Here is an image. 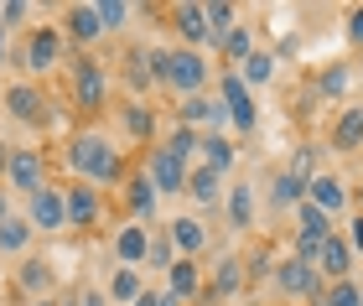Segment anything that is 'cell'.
<instances>
[{
    "label": "cell",
    "instance_id": "cell-6",
    "mask_svg": "<svg viewBox=\"0 0 363 306\" xmlns=\"http://www.w3.org/2000/svg\"><path fill=\"white\" fill-rule=\"evenodd\" d=\"M218 104L228 109V130L234 135H255L259 130V104H255V94L244 89V78L234 68L218 73Z\"/></svg>",
    "mask_w": 363,
    "mask_h": 306
},
{
    "label": "cell",
    "instance_id": "cell-39",
    "mask_svg": "<svg viewBox=\"0 0 363 306\" xmlns=\"http://www.w3.org/2000/svg\"><path fill=\"white\" fill-rule=\"evenodd\" d=\"M291 176H301V182H311V176L322 171V151L317 146H296V156H291V166H286Z\"/></svg>",
    "mask_w": 363,
    "mask_h": 306
},
{
    "label": "cell",
    "instance_id": "cell-32",
    "mask_svg": "<svg viewBox=\"0 0 363 306\" xmlns=\"http://www.w3.org/2000/svg\"><path fill=\"white\" fill-rule=\"evenodd\" d=\"M265 198H270V208H275V213H296V208L306 203V182H301V176H291V171H275Z\"/></svg>",
    "mask_w": 363,
    "mask_h": 306
},
{
    "label": "cell",
    "instance_id": "cell-43",
    "mask_svg": "<svg viewBox=\"0 0 363 306\" xmlns=\"http://www.w3.org/2000/svg\"><path fill=\"white\" fill-rule=\"evenodd\" d=\"M57 306H109V296H104V285H78V291L68 301H57Z\"/></svg>",
    "mask_w": 363,
    "mask_h": 306
},
{
    "label": "cell",
    "instance_id": "cell-29",
    "mask_svg": "<svg viewBox=\"0 0 363 306\" xmlns=\"http://www.w3.org/2000/svg\"><path fill=\"white\" fill-rule=\"evenodd\" d=\"M197 161L228 176V171L239 166V146H234V135H203V140H197Z\"/></svg>",
    "mask_w": 363,
    "mask_h": 306
},
{
    "label": "cell",
    "instance_id": "cell-21",
    "mask_svg": "<svg viewBox=\"0 0 363 306\" xmlns=\"http://www.w3.org/2000/svg\"><path fill=\"white\" fill-rule=\"evenodd\" d=\"M16 291L31 296V301H52V291H57V270H52V260H42V254H26V260L16 265Z\"/></svg>",
    "mask_w": 363,
    "mask_h": 306
},
{
    "label": "cell",
    "instance_id": "cell-37",
    "mask_svg": "<svg viewBox=\"0 0 363 306\" xmlns=\"http://www.w3.org/2000/svg\"><path fill=\"white\" fill-rule=\"evenodd\" d=\"M94 6H99V21H104V37L125 31L130 16H135V6H130V0H94Z\"/></svg>",
    "mask_w": 363,
    "mask_h": 306
},
{
    "label": "cell",
    "instance_id": "cell-23",
    "mask_svg": "<svg viewBox=\"0 0 363 306\" xmlns=\"http://www.w3.org/2000/svg\"><path fill=\"white\" fill-rule=\"evenodd\" d=\"M57 26H62V37H68V42H78V47L104 42V21H99V6H94V0H84V6H68Z\"/></svg>",
    "mask_w": 363,
    "mask_h": 306
},
{
    "label": "cell",
    "instance_id": "cell-20",
    "mask_svg": "<svg viewBox=\"0 0 363 306\" xmlns=\"http://www.w3.org/2000/svg\"><path fill=\"white\" fill-rule=\"evenodd\" d=\"M120 135H125V140H140L145 151L161 146V120H156V109L145 104V99L120 104Z\"/></svg>",
    "mask_w": 363,
    "mask_h": 306
},
{
    "label": "cell",
    "instance_id": "cell-45",
    "mask_svg": "<svg viewBox=\"0 0 363 306\" xmlns=\"http://www.w3.org/2000/svg\"><path fill=\"white\" fill-rule=\"evenodd\" d=\"M348 244H353V254L363 260V213H353V218H348Z\"/></svg>",
    "mask_w": 363,
    "mask_h": 306
},
{
    "label": "cell",
    "instance_id": "cell-26",
    "mask_svg": "<svg viewBox=\"0 0 363 306\" xmlns=\"http://www.w3.org/2000/svg\"><path fill=\"white\" fill-rule=\"evenodd\" d=\"M223 171H213V166H203V161H192V171H187V198L197 203V208H213V203H223Z\"/></svg>",
    "mask_w": 363,
    "mask_h": 306
},
{
    "label": "cell",
    "instance_id": "cell-9",
    "mask_svg": "<svg viewBox=\"0 0 363 306\" xmlns=\"http://www.w3.org/2000/svg\"><path fill=\"white\" fill-rule=\"evenodd\" d=\"M140 171L145 176H151V187L161 192V198H187V161H182V156H172L167 146H151V151H145L140 156Z\"/></svg>",
    "mask_w": 363,
    "mask_h": 306
},
{
    "label": "cell",
    "instance_id": "cell-50",
    "mask_svg": "<svg viewBox=\"0 0 363 306\" xmlns=\"http://www.w3.org/2000/svg\"><path fill=\"white\" fill-rule=\"evenodd\" d=\"M135 306H161V301H156V291H151V285H145V291H140V301H135Z\"/></svg>",
    "mask_w": 363,
    "mask_h": 306
},
{
    "label": "cell",
    "instance_id": "cell-38",
    "mask_svg": "<svg viewBox=\"0 0 363 306\" xmlns=\"http://www.w3.org/2000/svg\"><path fill=\"white\" fill-rule=\"evenodd\" d=\"M197 140H203L197 130H187V125H177V130H172L167 140H161V146H167L172 156H182V161H187V166H192V161H197Z\"/></svg>",
    "mask_w": 363,
    "mask_h": 306
},
{
    "label": "cell",
    "instance_id": "cell-48",
    "mask_svg": "<svg viewBox=\"0 0 363 306\" xmlns=\"http://www.w3.org/2000/svg\"><path fill=\"white\" fill-rule=\"evenodd\" d=\"M6 166H11V146L0 140V182H6Z\"/></svg>",
    "mask_w": 363,
    "mask_h": 306
},
{
    "label": "cell",
    "instance_id": "cell-28",
    "mask_svg": "<svg viewBox=\"0 0 363 306\" xmlns=\"http://www.w3.org/2000/svg\"><path fill=\"white\" fill-rule=\"evenodd\" d=\"M363 146V104H342L337 120H333V151H358Z\"/></svg>",
    "mask_w": 363,
    "mask_h": 306
},
{
    "label": "cell",
    "instance_id": "cell-3",
    "mask_svg": "<svg viewBox=\"0 0 363 306\" xmlns=\"http://www.w3.org/2000/svg\"><path fill=\"white\" fill-rule=\"evenodd\" d=\"M68 78H73V109L78 115H99V109L109 104V68L99 62L94 52H78L68 57Z\"/></svg>",
    "mask_w": 363,
    "mask_h": 306
},
{
    "label": "cell",
    "instance_id": "cell-11",
    "mask_svg": "<svg viewBox=\"0 0 363 306\" xmlns=\"http://www.w3.org/2000/svg\"><path fill=\"white\" fill-rule=\"evenodd\" d=\"M6 187H11V198H31V192H42L47 187V156L37 146H11V166H6Z\"/></svg>",
    "mask_w": 363,
    "mask_h": 306
},
{
    "label": "cell",
    "instance_id": "cell-16",
    "mask_svg": "<svg viewBox=\"0 0 363 306\" xmlns=\"http://www.w3.org/2000/svg\"><path fill=\"white\" fill-rule=\"evenodd\" d=\"M172 16V31H177V47H192V52H208L213 37H208V16L197 0H182V6L167 11Z\"/></svg>",
    "mask_w": 363,
    "mask_h": 306
},
{
    "label": "cell",
    "instance_id": "cell-7",
    "mask_svg": "<svg viewBox=\"0 0 363 306\" xmlns=\"http://www.w3.org/2000/svg\"><path fill=\"white\" fill-rule=\"evenodd\" d=\"M0 99H6V115L16 125H26V130H47V109H52V99L42 94V84L16 78L11 89H0Z\"/></svg>",
    "mask_w": 363,
    "mask_h": 306
},
{
    "label": "cell",
    "instance_id": "cell-4",
    "mask_svg": "<svg viewBox=\"0 0 363 306\" xmlns=\"http://www.w3.org/2000/svg\"><path fill=\"white\" fill-rule=\"evenodd\" d=\"M208 84H213L208 52H192V47H167V94L192 99V94H208Z\"/></svg>",
    "mask_w": 363,
    "mask_h": 306
},
{
    "label": "cell",
    "instance_id": "cell-40",
    "mask_svg": "<svg viewBox=\"0 0 363 306\" xmlns=\"http://www.w3.org/2000/svg\"><path fill=\"white\" fill-rule=\"evenodd\" d=\"M275 265H280L275 254H270V249H259L255 260H244V276H250V285H265V280H275Z\"/></svg>",
    "mask_w": 363,
    "mask_h": 306
},
{
    "label": "cell",
    "instance_id": "cell-19",
    "mask_svg": "<svg viewBox=\"0 0 363 306\" xmlns=\"http://www.w3.org/2000/svg\"><path fill=\"white\" fill-rule=\"evenodd\" d=\"M223 218H228V229L250 234L255 223H259V187L255 182H228V192H223Z\"/></svg>",
    "mask_w": 363,
    "mask_h": 306
},
{
    "label": "cell",
    "instance_id": "cell-25",
    "mask_svg": "<svg viewBox=\"0 0 363 306\" xmlns=\"http://www.w3.org/2000/svg\"><path fill=\"white\" fill-rule=\"evenodd\" d=\"M31 244H37V229H31L26 213L16 208V213H11L6 223H0V254H6V260H26Z\"/></svg>",
    "mask_w": 363,
    "mask_h": 306
},
{
    "label": "cell",
    "instance_id": "cell-30",
    "mask_svg": "<svg viewBox=\"0 0 363 306\" xmlns=\"http://www.w3.org/2000/svg\"><path fill=\"white\" fill-rule=\"evenodd\" d=\"M140 291H145V276H140V270H130V265H114V270H109V285H104L109 306H135Z\"/></svg>",
    "mask_w": 363,
    "mask_h": 306
},
{
    "label": "cell",
    "instance_id": "cell-47",
    "mask_svg": "<svg viewBox=\"0 0 363 306\" xmlns=\"http://www.w3.org/2000/svg\"><path fill=\"white\" fill-rule=\"evenodd\" d=\"M0 68H11V31L0 26Z\"/></svg>",
    "mask_w": 363,
    "mask_h": 306
},
{
    "label": "cell",
    "instance_id": "cell-33",
    "mask_svg": "<svg viewBox=\"0 0 363 306\" xmlns=\"http://www.w3.org/2000/svg\"><path fill=\"white\" fill-rule=\"evenodd\" d=\"M213 109H218V94H192V99H177V125H187V130L203 135Z\"/></svg>",
    "mask_w": 363,
    "mask_h": 306
},
{
    "label": "cell",
    "instance_id": "cell-8",
    "mask_svg": "<svg viewBox=\"0 0 363 306\" xmlns=\"http://www.w3.org/2000/svg\"><path fill=\"white\" fill-rule=\"evenodd\" d=\"M21 213H26V223L37 234H68V198H62V187L57 182H47L42 192H31V198L21 203Z\"/></svg>",
    "mask_w": 363,
    "mask_h": 306
},
{
    "label": "cell",
    "instance_id": "cell-34",
    "mask_svg": "<svg viewBox=\"0 0 363 306\" xmlns=\"http://www.w3.org/2000/svg\"><path fill=\"white\" fill-rule=\"evenodd\" d=\"M203 16H208V37H213V52L223 47V37L239 26V6H228V0H208L203 6Z\"/></svg>",
    "mask_w": 363,
    "mask_h": 306
},
{
    "label": "cell",
    "instance_id": "cell-14",
    "mask_svg": "<svg viewBox=\"0 0 363 306\" xmlns=\"http://www.w3.org/2000/svg\"><path fill=\"white\" fill-rule=\"evenodd\" d=\"M62 198H68V234H89L99 223V213H104V192L89 182H68Z\"/></svg>",
    "mask_w": 363,
    "mask_h": 306
},
{
    "label": "cell",
    "instance_id": "cell-31",
    "mask_svg": "<svg viewBox=\"0 0 363 306\" xmlns=\"http://www.w3.org/2000/svg\"><path fill=\"white\" fill-rule=\"evenodd\" d=\"M353 62H322V73H317V94L322 99H333V104H342L353 94Z\"/></svg>",
    "mask_w": 363,
    "mask_h": 306
},
{
    "label": "cell",
    "instance_id": "cell-1",
    "mask_svg": "<svg viewBox=\"0 0 363 306\" xmlns=\"http://www.w3.org/2000/svg\"><path fill=\"white\" fill-rule=\"evenodd\" d=\"M62 166H68L73 182H89V187H120L130 176V161H125V146L104 130H94V125H84V130H73L68 140H62Z\"/></svg>",
    "mask_w": 363,
    "mask_h": 306
},
{
    "label": "cell",
    "instance_id": "cell-17",
    "mask_svg": "<svg viewBox=\"0 0 363 306\" xmlns=\"http://www.w3.org/2000/svg\"><path fill=\"white\" fill-rule=\"evenodd\" d=\"M306 203H311V208H322L327 218H337V213H348V203H353V187L342 182L337 171H317V176L306 182Z\"/></svg>",
    "mask_w": 363,
    "mask_h": 306
},
{
    "label": "cell",
    "instance_id": "cell-15",
    "mask_svg": "<svg viewBox=\"0 0 363 306\" xmlns=\"http://www.w3.org/2000/svg\"><path fill=\"white\" fill-rule=\"evenodd\" d=\"M167 239H172L177 260H197V254L213 249V234H208V223L197 218V213H177V218L167 223Z\"/></svg>",
    "mask_w": 363,
    "mask_h": 306
},
{
    "label": "cell",
    "instance_id": "cell-2",
    "mask_svg": "<svg viewBox=\"0 0 363 306\" xmlns=\"http://www.w3.org/2000/svg\"><path fill=\"white\" fill-rule=\"evenodd\" d=\"M26 68L31 84H42L47 73H57L62 62H68V37H62V26H26V42H21V57H16Z\"/></svg>",
    "mask_w": 363,
    "mask_h": 306
},
{
    "label": "cell",
    "instance_id": "cell-49",
    "mask_svg": "<svg viewBox=\"0 0 363 306\" xmlns=\"http://www.w3.org/2000/svg\"><path fill=\"white\" fill-rule=\"evenodd\" d=\"M156 301H161V306H182V301H177V296L167 291V285H161V291H156Z\"/></svg>",
    "mask_w": 363,
    "mask_h": 306
},
{
    "label": "cell",
    "instance_id": "cell-44",
    "mask_svg": "<svg viewBox=\"0 0 363 306\" xmlns=\"http://www.w3.org/2000/svg\"><path fill=\"white\" fill-rule=\"evenodd\" d=\"M342 31H348V42L363 52V0H358V6H348V16H342Z\"/></svg>",
    "mask_w": 363,
    "mask_h": 306
},
{
    "label": "cell",
    "instance_id": "cell-13",
    "mask_svg": "<svg viewBox=\"0 0 363 306\" xmlns=\"http://www.w3.org/2000/svg\"><path fill=\"white\" fill-rule=\"evenodd\" d=\"M250 291V276H244V260L239 254H218L213 260V270H208V291H203V301H234V296H244Z\"/></svg>",
    "mask_w": 363,
    "mask_h": 306
},
{
    "label": "cell",
    "instance_id": "cell-10",
    "mask_svg": "<svg viewBox=\"0 0 363 306\" xmlns=\"http://www.w3.org/2000/svg\"><path fill=\"white\" fill-rule=\"evenodd\" d=\"M275 291L286 296V301H296V306H306V301H317L322 296V276H317V265H306V260H296V254H286V260L275 265Z\"/></svg>",
    "mask_w": 363,
    "mask_h": 306
},
{
    "label": "cell",
    "instance_id": "cell-51",
    "mask_svg": "<svg viewBox=\"0 0 363 306\" xmlns=\"http://www.w3.org/2000/svg\"><path fill=\"white\" fill-rule=\"evenodd\" d=\"M353 203H358V213H363V182H358V187H353Z\"/></svg>",
    "mask_w": 363,
    "mask_h": 306
},
{
    "label": "cell",
    "instance_id": "cell-52",
    "mask_svg": "<svg viewBox=\"0 0 363 306\" xmlns=\"http://www.w3.org/2000/svg\"><path fill=\"white\" fill-rule=\"evenodd\" d=\"M26 306H57V301H26Z\"/></svg>",
    "mask_w": 363,
    "mask_h": 306
},
{
    "label": "cell",
    "instance_id": "cell-24",
    "mask_svg": "<svg viewBox=\"0 0 363 306\" xmlns=\"http://www.w3.org/2000/svg\"><path fill=\"white\" fill-rule=\"evenodd\" d=\"M167 291H172L182 306L203 301V291H208V270L197 265V260H177V265L167 270Z\"/></svg>",
    "mask_w": 363,
    "mask_h": 306
},
{
    "label": "cell",
    "instance_id": "cell-27",
    "mask_svg": "<svg viewBox=\"0 0 363 306\" xmlns=\"http://www.w3.org/2000/svg\"><path fill=\"white\" fill-rule=\"evenodd\" d=\"M234 73L244 78V89H250V94H255V89H270L275 78H280V57L270 52V47H259V52H250Z\"/></svg>",
    "mask_w": 363,
    "mask_h": 306
},
{
    "label": "cell",
    "instance_id": "cell-46",
    "mask_svg": "<svg viewBox=\"0 0 363 306\" xmlns=\"http://www.w3.org/2000/svg\"><path fill=\"white\" fill-rule=\"evenodd\" d=\"M11 213H16V198H11V187H6V182H0V223H6Z\"/></svg>",
    "mask_w": 363,
    "mask_h": 306
},
{
    "label": "cell",
    "instance_id": "cell-22",
    "mask_svg": "<svg viewBox=\"0 0 363 306\" xmlns=\"http://www.w3.org/2000/svg\"><path fill=\"white\" fill-rule=\"evenodd\" d=\"M353 270H358V254H353V244H348V234H333L322 244V254H317V276L333 285V280H353Z\"/></svg>",
    "mask_w": 363,
    "mask_h": 306
},
{
    "label": "cell",
    "instance_id": "cell-12",
    "mask_svg": "<svg viewBox=\"0 0 363 306\" xmlns=\"http://www.w3.org/2000/svg\"><path fill=\"white\" fill-rule=\"evenodd\" d=\"M120 198H125V218H135V223H151L161 218V192L151 187V176L145 171H130L125 182H120Z\"/></svg>",
    "mask_w": 363,
    "mask_h": 306
},
{
    "label": "cell",
    "instance_id": "cell-42",
    "mask_svg": "<svg viewBox=\"0 0 363 306\" xmlns=\"http://www.w3.org/2000/svg\"><path fill=\"white\" fill-rule=\"evenodd\" d=\"M31 16V0H0V26L6 31H21Z\"/></svg>",
    "mask_w": 363,
    "mask_h": 306
},
{
    "label": "cell",
    "instance_id": "cell-36",
    "mask_svg": "<svg viewBox=\"0 0 363 306\" xmlns=\"http://www.w3.org/2000/svg\"><path fill=\"white\" fill-rule=\"evenodd\" d=\"M306 306H363V280H333V285H322V296L317 301H306Z\"/></svg>",
    "mask_w": 363,
    "mask_h": 306
},
{
    "label": "cell",
    "instance_id": "cell-5",
    "mask_svg": "<svg viewBox=\"0 0 363 306\" xmlns=\"http://www.w3.org/2000/svg\"><path fill=\"white\" fill-rule=\"evenodd\" d=\"M296 229H291V254L296 260H306V265H317V254H322V244L337 234V223L322 213V208H311V203H301L296 208Z\"/></svg>",
    "mask_w": 363,
    "mask_h": 306
},
{
    "label": "cell",
    "instance_id": "cell-41",
    "mask_svg": "<svg viewBox=\"0 0 363 306\" xmlns=\"http://www.w3.org/2000/svg\"><path fill=\"white\" fill-rule=\"evenodd\" d=\"M145 265H151V270H172L177 265V249H172L167 234H151V254H145Z\"/></svg>",
    "mask_w": 363,
    "mask_h": 306
},
{
    "label": "cell",
    "instance_id": "cell-18",
    "mask_svg": "<svg viewBox=\"0 0 363 306\" xmlns=\"http://www.w3.org/2000/svg\"><path fill=\"white\" fill-rule=\"evenodd\" d=\"M151 234H156V229H145V223L125 218L120 229H114V239H109V249H114V265H130V270H140V265H145V254H151Z\"/></svg>",
    "mask_w": 363,
    "mask_h": 306
},
{
    "label": "cell",
    "instance_id": "cell-35",
    "mask_svg": "<svg viewBox=\"0 0 363 306\" xmlns=\"http://www.w3.org/2000/svg\"><path fill=\"white\" fill-rule=\"evenodd\" d=\"M250 52H259V42H255V26H234V31H228V37H223V47H218V57L228 62V68H239V62L244 57H250Z\"/></svg>",
    "mask_w": 363,
    "mask_h": 306
}]
</instances>
